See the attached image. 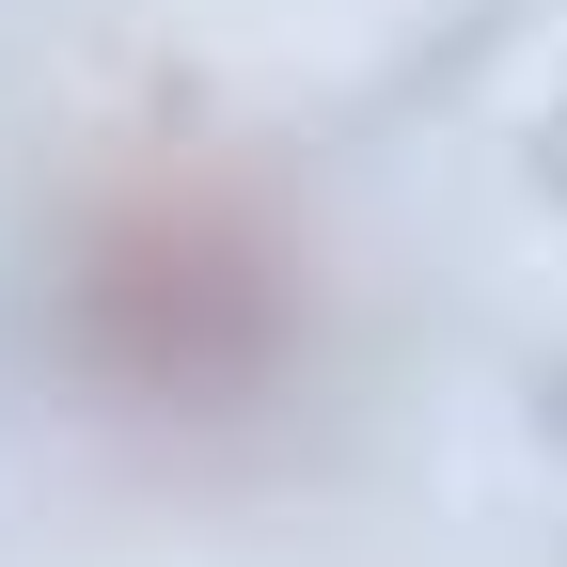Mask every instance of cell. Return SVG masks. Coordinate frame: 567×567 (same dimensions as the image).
I'll return each instance as SVG.
<instances>
[{
	"label": "cell",
	"mask_w": 567,
	"mask_h": 567,
	"mask_svg": "<svg viewBox=\"0 0 567 567\" xmlns=\"http://www.w3.org/2000/svg\"><path fill=\"white\" fill-rule=\"evenodd\" d=\"M32 331L80 425L142 457H252L331 363V252L252 142L142 126L63 174Z\"/></svg>",
	"instance_id": "6da1fadb"
}]
</instances>
